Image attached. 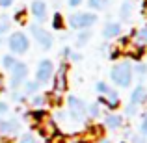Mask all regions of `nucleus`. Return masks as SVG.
I'll return each mask as SVG.
<instances>
[{
    "mask_svg": "<svg viewBox=\"0 0 147 143\" xmlns=\"http://www.w3.org/2000/svg\"><path fill=\"white\" fill-rule=\"evenodd\" d=\"M95 91H97V95H99L97 102L100 104V106H106L110 111H115L119 108V104H121V97H119L117 89L112 87L108 82L99 80V82L95 84Z\"/></svg>",
    "mask_w": 147,
    "mask_h": 143,
    "instance_id": "1",
    "label": "nucleus"
},
{
    "mask_svg": "<svg viewBox=\"0 0 147 143\" xmlns=\"http://www.w3.org/2000/svg\"><path fill=\"white\" fill-rule=\"evenodd\" d=\"M110 80H112V84H115V86L121 87V89L130 87V84H132V80H134L132 63L127 61V60L114 63V67L110 69Z\"/></svg>",
    "mask_w": 147,
    "mask_h": 143,
    "instance_id": "2",
    "label": "nucleus"
},
{
    "mask_svg": "<svg viewBox=\"0 0 147 143\" xmlns=\"http://www.w3.org/2000/svg\"><path fill=\"white\" fill-rule=\"evenodd\" d=\"M99 21L97 13L93 11H75L67 17V24L71 30H91V26H95Z\"/></svg>",
    "mask_w": 147,
    "mask_h": 143,
    "instance_id": "3",
    "label": "nucleus"
},
{
    "mask_svg": "<svg viewBox=\"0 0 147 143\" xmlns=\"http://www.w3.org/2000/svg\"><path fill=\"white\" fill-rule=\"evenodd\" d=\"M67 117L75 123H84L88 117V104L84 102L80 97L69 95L67 97Z\"/></svg>",
    "mask_w": 147,
    "mask_h": 143,
    "instance_id": "4",
    "label": "nucleus"
},
{
    "mask_svg": "<svg viewBox=\"0 0 147 143\" xmlns=\"http://www.w3.org/2000/svg\"><path fill=\"white\" fill-rule=\"evenodd\" d=\"M7 48L13 56H22L30 50V39L24 32H13L7 36V41H6Z\"/></svg>",
    "mask_w": 147,
    "mask_h": 143,
    "instance_id": "5",
    "label": "nucleus"
},
{
    "mask_svg": "<svg viewBox=\"0 0 147 143\" xmlns=\"http://www.w3.org/2000/svg\"><path fill=\"white\" fill-rule=\"evenodd\" d=\"M67 75H69V61L63 60L58 65V71H54V78H52V91L54 93L61 95L67 91V86H69Z\"/></svg>",
    "mask_w": 147,
    "mask_h": 143,
    "instance_id": "6",
    "label": "nucleus"
},
{
    "mask_svg": "<svg viewBox=\"0 0 147 143\" xmlns=\"http://www.w3.org/2000/svg\"><path fill=\"white\" fill-rule=\"evenodd\" d=\"M28 30H30V34H32V37L36 39V43L39 45V48H43V50H50V48H52L54 37H52V34H50L49 30H45L43 26L37 24V22L30 24Z\"/></svg>",
    "mask_w": 147,
    "mask_h": 143,
    "instance_id": "7",
    "label": "nucleus"
},
{
    "mask_svg": "<svg viewBox=\"0 0 147 143\" xmlns=\"http://www.w3.org/2000/svg\"><path fill=\"white\" fill-rule=\"evenodd\" d=\"M54 63L52 60H41L36 67V82L39 86H47V84L52 82L54 78Z\"/></svg>",
    "mask_w": 147,
    "mask_h": 143,
    "instance_id": "8",
    "label": "nucleus"
},
{
    "mask_svg": "<svg viewBox=\"0 0 147 143\" xmlns=\"http://www.w3.org/2000/svg\"><path fill=\"white\" fill-rule=\"evenodd\" d=\"M36 128H37V132H39V136L47 143L54 141L56 138H60V126H58V123L54 121L52 117H47L41 125H37Z\"/></svg>",
    "mask_w": 147,
    "mask_h": 143,
    "instance_id": "9",
    "label": "nucleus"
},
{
    "mask_svg": "<svg viewBox=\"0 0 147 143\" xmlns=\"http://www.w3.org/2000/svg\"><path fill=\"white\" fill-rule=\"evenodd\" d=\"M9 73H11L9 84H11V87H13V89H19V87H22V84L28 80V65H26L24 61H17Z\"/></svg>",
    "mask_w": 147,
    "mask_h": 143,
    "instance_id": "10",
    "label": "nucleus"
},
{
    "mask_svg": "<svg viewBox=\"0 0 147 143\" xmlns=\"http://www.w3.org/2000/svg\"><path fill=\"white\" fill-rule=\"evenodd\" d=\"M30 13L36 19L37 24H43L45 21H49V6L45 0H34L30 4Z\"/></svg>",
    "mask_w": 147,
    "mask_h": 143,
    "instance_id": "11",
    "label": "nucleus"
},
{
    "mask_svg": "<svg viewBox=\"0 0 147 143\" xmlns=\"http://www.w3.org/2000/svg\"><path fill=\"white\" fill-rule=\"evenodd\" d=\"M121 32H123L121 22L108 21L106 24H104V28H102V37H104L106 41H110V39H117V37L121 36Z\"/></svg>",
    "mask_w": 147,
    "mask_h": 143,
    "instance_id": "12",
    "label": "nucleus"
},
{
    "mask_svg": "<svg viewBox=\"0 0 147 143\" xmlns=\"http://www.w3.org/2000/svg\"><path fill=\"white\" fill-rule=\"evenodd\" d=\"M21 130V123L17 119H0V134L2 136H13L19 134Z\"/></svg>",
    "mask_w": 147,
    "mask_h": 143,
    "instance_id": "13",
    "label": "nucleus"
},
{
    "mask_svg": "<svg viewBox=\"0 0 147 143\" xmlns=\"http://www.w3.org/2000/svg\"><path fill=\"white\" fill-rule=\"evenodd\" d=\"M123 125H125V123H123V115L115 113V111H110V113L104 115V125H102L104 128H108V130H119Z\"/></svg>",
    "mask_w": 147,
    "mask_h": 143,
    "instance_id": "14",
    "label": "nucleus"
},
{
    "mask_svg": "<svg viewBox=\"0 0 147 143\" xmlns=\"http://www.w3.org/2000/svg\"><path fill=\"white\" fill-rule=\"evenodd\" d=\"M145 100H147V89L144 84H138L132 89V93H130L129 102L134 104V106H142V104H145Z\"/></svg>",
    "mask_w": 147,
    "mask_h": 143,
    "instance_id": "15",
    "label": "nucleus"
},
{
    "mask_svg": "<svg viewBox=\"0 0 147 143\" xmlns=\"http://www.w3.org/2000/svg\"><path fill=\"white\" fill-rule=\"evenodd\" d=\"M125 54L129 58H132L134 61H142V58H144V54H145V47L140 45V43H130L129 47L125 48Z\"/></svg>",
    "mask_w": 147,
    "mask_h": 143,
    "instance_id": "16",
    "label": "nucleus"
},
{
    "mask_svg": "<svg viewBox=\"0 0 147 143\" xmlns=\"http://www.w3.org/2000/svg\"><path fill=\"white\" fill-rule=\"evenodd\" d=\"M47 117H49V115H47V111H45V110H32V111H26V113H24V119H28L34 126L41 125Z\"/></svg>",
    "mask_w": 147,
    "mask_h": 143,
    "instance_id": "17",
    "label": "nucleus"
},
{
    "mask_svg": "<svg viewBox=\"0 0 147 143\" xmlns=\"http://www.w3.org/2000/svg\"><path fill=\"white\" fill-rule=\"evenodd\" d=\"M132 9H134V0H125V2L121 4V7H119V19H121L123 22L130 21Z\"/></svg>",
    "mask_w": 147,
    "mask_h": 143,
    "instance_id": "18",
    "label": "nucleus"
},
{
    "mask_svg": "<svg viewBox=\"0 0 147 143\" xmlns=\"http://www.w3.org/2000/svg\"><path fill=\"white\" fill-rule=\"evenodd\" d=\"M32 99V106L34 110H45V106H49L50 100H49V93H37L34 97H30Z\"/></svg>",
    "mask_w": 147,
    "mask_h": 143,
    "instance_id": "19",
    "label": "nucleus"
},
{
    "mask_svg": "<svg viewBox=\"0 0 147 143\" xmlns=\"http://www.w3.org/2000/svg\"><path fill=\"white\" fill-rule=\"evenodd\" d=\"M61 56H63L65 61H80L82 60V54L76 52V50L71 48V47H63L61 48Z\"/></svg>",
    "mask_w": 147,
    "mask_h": 143,
    "instance_id": "20",
    "label": "nucleus"
},
{
    "mask_svg": "<svg viewBox=\"0 0 147 143\" xmlns=\"http://www.w3.org/2000/svg\"><path fill=\"white\" fill-rule=\"evenodd\" d=\"M22 87H24V91H22V93H24L26 97H34V95H37L39 93V84L36 82V80H26L24 84H22Z\"/></svg>",
    "mask_w": 147,
    "mask_h": 143,
    "instance_id": "21",
    "label": "nucleus"
},
{
    "mask_svg": "<svg viewBox=\"0 0 147 143\" xmlns=\"http://www.w3.org/2000/svg\"><path fill=\"white\" fill-rule=\"evenodd\" d=\"M108 4H110V0H88V9L90 11H102L108 7Z\"/></svg>",
    "mask_w": 147,
    "mask_h": 143,
    "instance_id": "22",
    "label": "nucleus"
},
{
    "mask_svg": "<svg viewBox=\"0 0 147 143\" xmlns=\"http://www.w3.org/2000/svg\"><path fill=\"white\" fill-rule=\"evenodd\" d=\"M91 36H93V32L91 30H80L78 34H76V47H84V45L90 43Z\"/></svg>",
    "mask_w": 147,
    "mask_h": 143,
    "instance_id": "23",
    "label": "nucleus"
},
{
    "mask_svg": "<svg viewBox=\"0 0 147 143\" xmlns=\"http://www.w3.org/2000/svg\"><path fill=\"white\" fill-rule=\"evenodd\" d=\"M50 24H52V30H63L65 28V19H63V15L60 13V11H56V13L52 15V19H50Z\"/></svg>",
    "mask_w": 147,
    "mask_h": 143,
    "instance_id": "24",
    "label": "nucleus"
},
{
    "mask_svg": "<svg viewBox=\"0 0 147 143\" xmlns=\"http://www.w3.org/2000/svg\"><path fill=\"white\" fill-rule=\"evenodd\" d=\"M9 28H11V19L7 15H0V37L9 34Z\"/></svg>",
    "mask_w": 147,
    "mask_h": 143,
    "instance_id": "25",
    "label": "nucleus"
},
{
    "mask_svg": "<svg viewBox=\"0 0 147 143\" xmlns=\"http://www.w3.org/2000/svg\"><path fill=\"white\" fill-rule=\"evenodd\" d=\"M132 73H134V76H138V78H144V76L147 75V63L136 61V63L132 65Z\"/></svg>",
    "mask_w": 147,
    "mask_h": 143,
    "instance_id": "26",
    "label": "nucleus"
},
{
    "mask_svg": "<svg viewBox=\"0 0 147 143\" xmlns=\"http://www.w3.org/2000/svg\"><path fill=\"white\" fill-rule=\"evenodd\" d=\"M26 13H28V9L26 7H17V9L13 11V21L19 22V24H24V19H26Z\"/></svg>",
    "mask_w": 147,
    "mask_h": 143,
    "instance_id": "27",
    "label": "nucleus"
},
{
    "mask_svg": "<svg viewBox=\"0 0 147 143\" xmlns=\"http://www.w3.org/2000/svg\"><path fill=\"white\" fill-rule=\"evenodd\" d=\"M17 58L13 56V54H6V56H2V67L4 69H7V71H11L13 69V65L17 63Z\"/></svg>",
    "mask_w": 147,
    "mask_h": 143,
    "instance_id": "28",
    "label": "nucleus"
},
{
    "mask_svg": "<svg viewBox=\"0 0 147 143\" xmlns=\"http://www.w3.org/2000/svg\"><path fill=\"white\" fill-rule=\"evenodd\" d=\"M134 39H136V43H140V45H144V47H147V26L140 28L138 32H134Z\"/></svg>",
    "mask_w": 147,
    "mask_h": 143,
    "instance_id": "29",
    "label": "nucleus"
},
{
    "mask_svg": "<svg viewBox=\"0 0 147 143\" xmlns=\"http://www.w3.org/2000/svg\"><path fill=\"white\" fill-rule=\"evenodd\" d=\"M100 115V104L99 102H91L90 106H88V117L90 119H97Z\"/></svg>",
    "mask_w": 147,
    "mask_h": 143,
    "instance_id": "30",
    "label": "nucleus"
},
{
    "mask_svg": "<svg viewBox=\"0 0 147 143\" xmlns=\"http://www.w3.org/2000/svg\"><path fill=\"white\" fill-rule=\"evenodd\" d=\"M11 99H13L15 102H24V100L28 99V97H26L24 93H22V91H19V89H13V91H11Z\"/></svg>",
    "mask_w": 147,
    "mask_h": 143,
    "instance_id": "31",
    "label": "nucleus"
},
{
    "mask_svg": "<svg viewBox=\"0 0 147 143\" xmlns=\"http://www.w3.org/2000/svg\"><path fill=\"white\" fill-rule=\"evenodd\" d=\"M108 48H110V52H108V58H110V60H117V58H121V54H123L121 48H117V47H108Z\"/></svg>",
    "mask_w": 147,
    "mask_h": 143,
    "instance_id": "32",
    "label": "nucleus"
},
{
    "mask_svg": "<svg viewBox=\"0 0 147 143\" xmlns=\"http://www.w3.org/2000/svg\"><path fill=\"white\" fill-rule=\"evenodd\" d=\"M138 113V106H134V104H127V108H125V115L127 117H134V115Z\"/></svg>",
    "mask_w": 147,
    "mask_h": 143,
    "instance_id": "33",
    "label": "nucleus"
},
{
    "mask_svg": "<svg viewBox=\"0 0 147 143\" xmlns=\"http://www.w3.org/2000/svg\"><path fill=\"white\" fill-rule=\"evenodd\" d=\"M140 132H142V136L147 138V111L144 113V117H142V123H140Z\"/></svg>",
    "mask_w": 147,
    "mask_h": 143,
    "instance_id": "34",
    "label": "nucleus"
},
{
    "mask_svg": "<svg viewBox=\"0 0 147 143\" xmlns=\"http://www.w3.org/2000/svg\"><path fill=\"white\" fill-rule=\"evenodd\" d=\"M19 143H39V140H37V138H34L32 134H24V136L19 140Z\"/></svg>",
    "mask_w": 147,
    "mask_h": 143,
    "instance_id": "35",
    "label": "nucleus"
},
{
    "mask_svg": "<svg viewBox=\"0 0 147 143\" xmlns=\"http://www.w3.org/2000/svg\"><path fill=\"white\" fill-rule=\"evenodd\" d=\"M7 111H9V106H7V102L0 100V115H6Z\"/></svg>",
    "mask_w": 147,
    "mask_h": 143,
    "instance_id": "36",
    "label": "nucleus"
},
{
    "mask_svg": "<svg viewBox=\"0 0 147 143\" xmlns=\"http://www.w3.org/2000/svg\"><path fill=\"white\" fill-rule=\"evenodd\" d=\"M82 4H84V0H67V6L71 7V9H73V7H78V6H82Z\"/></svg>",
    "mask_w": 147,
    "mask_h": 143,
    "instance_id": "37",
    "label": "nucleus"
},
{
    "mask_svg": "<svg viewBox=\"0 0 147 143\" xmlns=\"http://www.w3.org/2000/svg\"><path fill=\"white\" fill-rule=\"evenodd\" d=\"M13 2L15 0H0V7H9V6H13Z\"/></svg>",
    "mask_w": 147,
    "mask_h": 143,
    "instance_id": "38",
    "label": "nucleus"
},
{
    "mask_svg": "<svg viewBox=\"0 0 147 143\" xmlns=\"http://www.w3.org/2000/svg\"><path fill=\"white\" fill-rule=\"evenodd\" d=\"M0 143H13V140H11L9 136H2L0 138Z\"/></svg>",
    "mask_w": 147,
    "mask_h": 143,
    "instance_id": "39",
    "label": "nucleus"
},
{
    "mask_svg": "<svg viewBox=\"0 0 147 143\" xmlns=\"http://www.w3.org/2000/svg\"><path fill=\"white\" fill-rule=\"evenodd\" d=\"M97 143H112V141H110V138H104L102 136V138H99V140H97Z\"/></svg>",
    "mask_w": 147,
    "mask_h": 143,
    "instance_id": "40",
    "label": "nucleus"
},
{
    "mask_svg": "<svg viewBox=\"0 0 147 143\" xmlns=\"http://www.w3.org/2000/svg\"><path fill=\"white\" fill-rule=\"evenodd\" d=\"M4 89V78H2V75H0V91Z\"/></svg>",
    "mask_w": 147,
    "mask_h": 143,
    "instance_id": "41",
    "label": "nucleus"
},
{
    "mask_svg": "<svg viewBox=\"0 0 147 143\" xmlns=\"http://www.w3.org/2000/svg\"><path fill=\"white\" fill-rule=\"evenodd\" d=\"M121 143H127V141H121Z\"/></svg>",
    "mask_w": 147,
    "mask_h": 143,
    "instance_id": "42",
    "label": "nucleus"
}]
</instances>
